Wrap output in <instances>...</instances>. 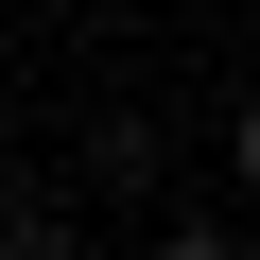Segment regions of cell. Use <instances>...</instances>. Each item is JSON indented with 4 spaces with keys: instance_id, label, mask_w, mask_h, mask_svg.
<instances>
[{
    "instance_id": "cell-2",
    "label": "cell",
    "mask_w": 260,
    "mask_h": 260,
    "mask_svg": "<svg viewBox=\"0 0 260 260\" xmlns=\"http://www.w3.org/2000/svg\"><path fill=\"white\" fill-rule=\"evenodd\" d=\"M87 191H156V121H87Z\"/></svg>"
},
{
    "instance_id": "cell-4",
    "label": "cell",
    "mask_w": 260,
    "mask_h": 260,
    "mask_svg": "<svg viewBox=\"0 0 260 260\" xmlns=\"http://www.w3.org/2000/svg\"><path fill=\"white\" fill-rule=\"evenodd\" d=\"M0 18H18V0H0Z\"/></svg>"
},
{
    "instance_id": "cell-3",
    "label": "cell",
    "mask_w": 260,
    "mask_h": 260,
    "mask_svg": "<svg viewBox=\"0 0 260 260\" xmlns=\"http://www.w3.org/2000/svg\"><path fill=\"white\" fill-rule=\"evenodd\" d=\"M225 174H243V208H260V104H243V121H225Z\"/></svg>"
},
{
    "instance_id": "cell-1",
    "label": "cell",
    "mask_w": 260,
    "mask_h": 260,
    "mask_svg": "<svg viewBox=\"0 0 260 260\" xmlns=\"http://www.w3.org/2000/svg\"><path fill=\"white\" fill-rule=\"evenodd\" d=\"M156 260H243V208H208V191H174V208H156Z\"/></svg>"
}]
</instances>
